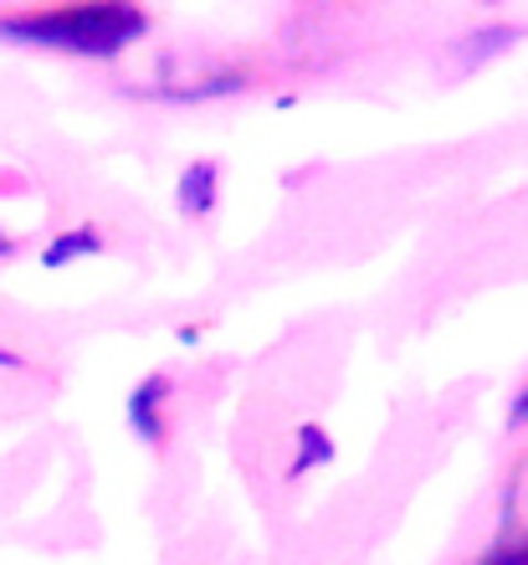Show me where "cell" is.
Here are the masks:
<instances>
[{
	"mask_svg": "<svg viewBox=\"0 0 528 565\" xmlns=\"http://www.w3.org/2000/svg\"><path fill=\"white\" fill-rule=\"evenodd\" d=\"M0 371H21V355H15V350H0Z\"/></svg>",
	"mask_w": 528,
	"mask_h": 565,
	"instance_id": "cell-9",
	"label": "cell"
},
{
	"mask_svg": "<svg viewBox=\"0 0 528 565\" xmlns=\"http://www.w3.org/2000/svg\"><path fill=\"white\" fill-rule=\"evenodd\" d=\"M483 565H528V545H498Z\"/></svg>",
	"mask_w": 528,
	"mask_h": 565,
	"instance_id": "cell-7",
	"label": "cell"
},
{
	"mask_svg": "<svg viewBox=\"0 0 528 565\" xmlns=\"http://www.w3.org/2000/svg\"><path fill=\"white\" fill-rule=\"evenodd\" d=\"M323 462H334V443H328V431H323V427H298V462H293V473H309V468H323Z\"/></svg>",
	"mask_w": 528,
	"mask_h": 565,
	"instance_id": "cell-6",
	"label": "cell"
},
{
	"mask_svg": "<svg viewBox=\"0 0 528 565\" xmlns=\"http://www.w3.org/2000/svg\"><path fill=\"white\" fill-rule=\"evenodd\" d=\"M6 253H11V237H6V232H0V257H6Z\"/></svg>",
	"mask_w": 528,
	"mask_h": 565,
	"instance_id": "cell-10",
	"label": "cell"
},
{
	"mask_svg": "<svg viewBox=\"0 0 528 565\" xmlns=\"http://www.w3.org/2000/svg\"><path fill=\"white\" fill-rule=\"evenodd\" d=\"M503 545H528V458L514 468L503 493Z\"/></svg>",
	"mask_w": 528,
	"mask_h": 565,
	"instance_id": "cell-3",
	"label": "cell"
},
{
	"mask_svg": "<svg viewBox=\"0 0 528 565\" xmlns=\"http://www.w3.org/2000/svg\"><path fill=\"white\" fill-rule=\"evenodd\" d=\"M104 253V232L98 226H77V232H62L52 247L42 253V268H62V263H73V257H98Z\"/></svg>",
	"mask_w": 528,
	"mask_h": 565,
	"instance_id": "cell-5",
	"label": "cell"
},
{
	"mask_svg": "<svg viewBox=\"0 0 528 565\" xmlns=\"http://www.w3.org/2000/svg\"><path fill=\"white\" fill-rule=\"evenodd\" d=\"M216 180L220 170L211 160H195L185 175H180V211H191V216H206L216 206Z\"/></svg>",
	"mask_w": 528,
	"mask_h": 565,
	"instance_id": "cell-4",
	"label": "cell"
},
{
	"mask_svg": "<svg viewBox=\"0 0 528 565\" xmlns=\"http://www.w3.org/2000/svg\"><path fill=\"white\" fill-rule=\"evenodd\" d=\"M144 31H149V15L133 11V6H118V0L0 15V36L57 46V52H77V57H118V52H123L129 42H139Z\"/></svg>",
	"mask_w": 528,
	"mask_h": 565,
	"instance_id": "cell-1",
	"label": "cell"
},
{
	"mask_svg": "<svg viewBox=\"0 0 528 565\" xmlns=\"http://www.w3.org/2000/svg\"><path fill=\"white\" fill-rule=\"evenodd\" d=\"M508 427H528V386L524 391H518V396H514V412H508Z\"/></svg>",
	"mask_w": 528,
	"mask_h": 565,
	"instance_id": "cell-8",
	"label": "cell"
},
{
	"mask_svg": "<svg viewBox=\"0 0 528 565\" xmlns=\"http://www.w3.org/2000/svg\"><path fill=\"white\" fill-rule=\"evenodd\" d=\"M164 396H170V375H149L129 396V427L144 443H164Z\"/></svg>",
	"mask_w": 528,
	"mask_h": 565,
	"instance_id": "cell-2",
	"label": "cell"
}]
</instances>
